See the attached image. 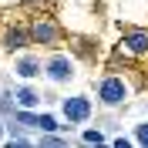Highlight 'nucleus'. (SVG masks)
Listing matches in <instances>:
<instances>
[{
  "label": "nucleus",
  "instance_id": "obj_14",
  "mask_svg": "<svg viewBox=\"0 0 148 148\" xmlns=\"http://www.w3.org/2000/svg\"><path fill=\"white\" fill-rule=\"evenodd\" d=\"M0 141H3V125H0Z\"/></svg>",
  "mask_w": 148,
  "mask_h": 148
},
{
  "label": "nucleus",
  "instance_id": "obj_6",
  "mask_svg": "<svg viewBox=\"0 0 148 148\" xmlns=\"http://www.w3.org/2000/svg\"><path fill=\"white\" fill-rule=\"evenodd\" d=\"M121 54H131V57L148 54V30H128L121 40Z\"/></svg>",
  "mask_w": 148,
  "mask_h": 148
},
{
  "label": "nucleus",
  "instance_id": "obj_4",
  "mask_svg": "<svg viewBox=\"0 0 148 148\" xmlns=\"http://www.w3.org/2000/svg\"><path fill=\"white\" fill-rule=\"evenodd\" d=\"M30 44H44V47H54L57 40H61V30H57V24L54 20H34V24H30Z\"/></svg>",
  "mask_w": 148,
  "mask_h": 148
},
{
  "label": "nucleus",
  "instance_id": "obj_13",
  "mask_svg": "<svg viewBox=\"0 0 148 148\" xmlns=\"http://www.w3.org/2000/svg\"><path fill=\"white\" fill-rule=\"evenodd\" d=\"M108 145H114V148H128V145H135V141H131L128 135H118V138H111Z\"/></svg>",
  "mask_w": 148,
  "mask_h": 148
},
{
  "label": "nucleus",
  "instance_id": "obj_11",
  "mask_svg": "<svg viewBox=\"0 0 148 148\" xmlns=\"http://www.w3.org/2000/svg\"><path fill=\"white\" fill-rule=\"evenodd\" d=\"M37 145H47V148H61V145H67L61 135H54V131H44V138L37 141Z\"/></svg>",
  "mask_w": 148,
  "mask_h": 148
},
{
  "label": "nucleus",
  "instance_id": "obj_2",
  "mask_svg": "<svg viewBox=\"0 0 148 148\" xmlns=\"http://www.w3.org/2000/svg\"><path fill=\"white\" fill-rule=\"evenodd\" d=\"M44 74L51 77L54 84H71L74 81V61L67 54H54L44 61Z\"/></svg>",
  "mask_w": 148,
  "mask_h": 148
},
{
  "label": "nucleus",
  "instance_id": "obj_9",
  "mask_svg": "<svg viewBox=\"0 0 148 148\" xmlns=\"http://www.w3.org/2000/svg\"><path fill=\"white\" fill-rule=\"evenodd\" d=\"M81 141H84V145H91V148H98V145H108L104 131H84V135H81Z\"/></svg>",
  "mask_w": 148,
  "mask_h": 148
},
{
  "label": "nucleus",
  "instance_id": "obj_12",
  "mask_svg": "<svg viewBox=\"0 0 148 148\" xmlns=\"http://www.w3.org/2000/svg\"><path fill=\"white\" fill-rule=\"evenodd\" d=\"M131 138H135V145H145V148H148V121H141L138 128H135Z\"/></svg>",
  "mask_w": 148,
  "mask_h": 148
},
{
  "label": "nucleus",
  "instance_id": "obj_1",
  "mask_svg": "<svg viewBox=\"0 0 148 148\" xmlns=\"http://www.w3.org/2000/svg\"><path fill=\"white\" fill-rule=\"evenodd\" d=\"M128 81L125 77H114V74H108V77H101L98 81V101L108 104V108H118V104L128 101Z\"/></svg>",
  "mask_w": 148,
  "mask_h": 148
},
{
  "label": "nucleus",
  "instance_id": "obj_10",
  "mask_svg": "<svg viewBox=\"0 0 148 148\" xmlns=\"http://www.w3.org/2000/svg\"><path fill=\"white\" fill-rule=\"evenodd\" d=\"M37 128L40 131H57V118L54 114H37Z\"/></svg>",
  "mask_w": 148,
  "mask_h": 148
},
{
  "label": "nucleus",
  "instance_id": "obj_5",
  "mask_svg": "<svg viewBox=\"0 0 148 148\" xmlns=\"http://www.w3.org/2000/svg\"><path fill=\"white\" fill-rule=\"evenodd\" d=\"M14 74L17 77H24V81H30V77H40L44 74V61L34 54H20L17 61H14Z\"/></svg>",
  "mask_w": 148,
  "mask_h": 148
},
{
  "label": "nucleus",
  "instance_id": "obj_8",
  "mask_svg": "<svg viewBox=\"0 0 148 148\" xmlns=\"http://www.w3.org/2000/svg\"><path fill=\"white\" fill-rule=\"evenodd\" d=\"M14 101L24 104V108H34V104H40V94L34 88H14Z\"/></svg>",
  "mask_w": 148,
  "mask_h": 148
},
{
  "label": "nucleus",
  "instance_id": "obj_7",
  "mask_svg": "<svg viewBox=\"0 0 148 148\" xmlns=\"http://www.w3.org/2000/svg\"><path fill=\"white\" fill-rule=\"evenodd\" d=\"M3 44H7L10 51H20V47H27V44H30V34H27L24 27H10L7 37H3Z\"/></svg>",
  "mask_w": 148,
  "mask_h": 148
},
{
  "label": "nucleus",
  "instance_id": "obj_3",
  "mask_svg": "<svg viewBox=\"0 0 148 148\" xmlns=\"http://www.w3.org/2000/svg\"><path fill=\"white\" fill-rule=\"evenodd\" d=\"M61 111H64L67 125H84V121L91 118V101H88L84 94H74V98H67V101L61 104Z\"/></svg>",
  "mask_w": 148,
  "mask_h": 148
}]
</instances>
